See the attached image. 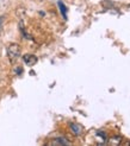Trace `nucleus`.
<instances>
[{
    "label": "nucleus",
    "instance_id": "39448f33",
    "mask_svg": "<svg viewBox=\"0 0 130 146\" xmlns=\"http://www.w3.org/2000/svg\"><path fill=\"white\" fill-rule=\"evenodd\" d=\"M121 143H122V137H119V135H113V137H111L109 139V144L113 145V146L119 145Z\"/></svg>",
    "mask_w": 130,
    "mask_h": 146
},
{
    "label": "nucleus",
    "instance_id": "20e7f679",
    "mask_svg": "<svg viewBox=\"0 0 130 146\" xmlns=\"http://www.w3.org/2000/svg\"><path fill=\"white\" fill-rule=\"evenodd\" d=\"M50 145H70V141H68L66 138L60 137V138H55V139L50 143Z\"/></svg>",
    "mask_w": 130,
    "mask_h": 146
},
{
    "label": "nucleus",
    "instance_id": "f03ea898",
    "mask_svg": "<svg viewBox=\"0 0 130 146\" xmlns=\"http://www.w3.org/2000/svg\"><path fill=\"white\" fill-rule=\"evenodd\" d=\"M69 128H70V132L73 133L74 135H76V137L81 135L82 132H84L82 126L79 125V123H76V122H70V123H69Z\"/></svg>",
    "mask_w": 130,
    "mask_h": 146
},
{
    "label": "nucleus",
    "instance_id": "6e6552de",
    "mask_svg": "<svg viewBox=\"0 0 130 146\" xmlns=\"http://www.w3.org/2000/svg\"><path fill=\"white\" fill-rule=\"evenodd\" d=\"M21 71H23V70H21V68H17L16 69V72H18V75H19V72H21Z\"/></svg>",
    "mask_w": 130,
    "mask_h": 146
},
{
    "label": "nucleus",
    "instance_id": "f257e3e1",
    "mask_svg": "<svg viewBox=\"0 0 130 146\" xmlns=\"http://www.w3.org/2000/svg\"><path fill=\"white\" fill-rule=\"evenodd\" d=\"M7 56H9L11 62H14L20 56V46L16 43L10 44L9 48H7Z\"/></svg>",
    "mask_w": 130,
    "mask_h": 146
},
{
    "label": "nucleus",
    "instance_id": "0eeeda50",
    "mask_svg": "<svg viewBox=\"0 0 130 146\" xmlns=\"http://www.w3.org/2000/svg\"><path fill=\"white\" fill-rule=\"evenodd\" d=\"M96 137L97 138H102V145L105 144L107 141V137L104 132H102V131H97V133H96Z\"/></svg>",
    "mask_w": 130,
    "mask_h": 146
},
{
    "label": "nucleus",
    "instance_id": "423d86ee",
    "mask_svg": "<svg viewBox=\"0 0 130 146\" xmlns=\"http://www.w3.org/2000/svg\"><path fill=\"white\" fill-rule=\"evenodd\" d=\"M57 5H59V9H60V12L62 14L63 19H67V7L64 6V4L62 1H59V3H57Z\"/></svg>",
    "mask_w": 130,
    "mask_h": 146
},
{
    "label": "nucleus",
    "instance_id": "7ed1b4c3",
    "mask_svg": "<svg viewBox=\"0 0 130 146\" xmlns=\"http://www.w3.org/2000/svg\"><path fill=\"white\" fill-rule=\"evenodd\" d=\"M23 61L26 65H29V67H32V65H35L36 63H37V57H36L35 55L32 54H26L23 56Z\"/></svg>",
    "mask_w": 130,
    "mask_h": 146
}]
</instances>
